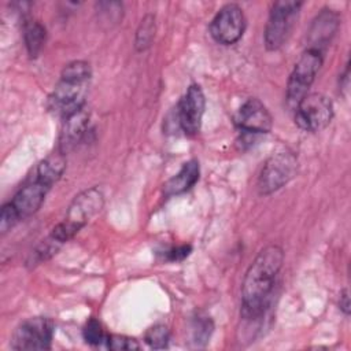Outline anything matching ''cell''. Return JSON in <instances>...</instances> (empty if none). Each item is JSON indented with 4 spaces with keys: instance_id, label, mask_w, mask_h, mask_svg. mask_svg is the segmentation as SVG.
<instances>
[{
    "instance_id": "16",
    "label": "cell",
    "mask_w": 351,
    "mask_h": 351,
    "mask_svg": "<svg viewBox=\"0 0 351 351\" xmlns=\"http://www.w3.org/2000/svg\"><path fill=\"white\" fill-rule=\"evenodd\" d=\"M47 38L45 26L36 19H27L23 22V41L30 58L38 56Z\"/></svg>"
},
{
    "instance_id": "21",
    "label": "cell",
    "mask_w": 351,
    "mask_h": 351,
    "mask_svg": "<svg viewBox=\"0 0 351 351\" xmlns=\"http://www.w3.org/2000/svg\"><path fill=\"white\" fill-rule=\"evenodd\" d=\"M106 344L110 350H117V351H132V350H138L140 344L137 343L136 339L123 336V335H108Z\"/></svg>"
},
{
    "instance_id": "6",
    "label": "cell",
    "mask_w": 351,
    "mask_h": 351,
    "mask_svg": "<svg viewBox=\"0 0 351 351\" xmlns=\"http://www.w3.org/2000/svg\"><path fill=\"white\" fill-rule=\"evenodd\" d=\"M298 173V156L292 151L270 155L262 166L256 188L259 195H271L287 185Z\"/></svg>"
},
{
    "instance_id": "1",
    "label": "cell",
    "mask_w": 351,
    "mask_h": 351,
    "mask_svg": "<svg viewBox=\"0 0 351 351\" xmlns=\"http://www.w3.org/2000/svg\"><path fill=\"white\" fill-rule=\"evenodd\" d=\"M282 263L284 251L274 244L262 248L251 262L241 284L240 317L244 321L254 322L266 314Z\"/></svg>"
},
{
    "instance_id": "19",
    "label": "cell",
    "mask_w": 351,
    "mask_h": 351,
    "mask_svg": "<svg viewBox=\"0 0 351 351\" xmlns=\"http://www.w3.org/2000/svg\"><path fill=\"white\" fill-rule=\"evenodd\" d=\"M144 340L154 350L166 348L169 344V340H170V330L166 325L156 324L145 332Z\"/></svg>"
},
{
    "instance_id": "9",
    "label": "cell",
    "mask_w": 351,
    "mask_h": 351,
    "mask_svg": "<svg viewBox=\"0 0 351 351\" xmlns=\"http://www.w3.org/2000/svg\"><path fill=\"white\" fill-rule=\"evenodd\" d=\"M245 25L243 8L236 3H228L218 10L210 22V34L215 43L232 45L243 37Z\"/></svg>"
},
{
    "instance_id": "22",
    "label": "cell",
    "mask_w": 351,
    "mask_h": 351,
    "mask_svg": "<svg viewBox=\"0 0 351 351\" xmlns=\"http://www.w3.org/2000/svg\"><path fill=\"white\" fill-rule=\"evenodd\" d=\"M19 222L15 211L11 208L10 203L7 202L5 204H3L1 207V213H0V233L5 234L7 232H10L16 223Z\"/></svg>"
},
{
    "instance_id": "23",
    "label": "cell",
    "mask_w": 351,
    "mask_h": 351,
    "mask_svg": "<svg viewBox=\"0 0 351 351\" xmlns=\"http://www.w3.org/2000/svg\"><path fill=\"white\" fill-rule=\"evenodd\" d=\"M191 251H192L191 245L174 247L165 252V259L170 261V262H180V261H184L191 254Z\"/></svg>"
},
{
    "instance_id": "11",
    "label": "cell",
    "mask_w": 351,
    "mask_h": 351,
    "mask_svg": "<svg viewBox=\"0 0 351 351\" xmlns=\"http://www.w3.org/2000/svg\"><path fill=\"white\" fill-rule=\"evenodd\" d=\"M206 108V97L202 88L196 84L191 85L177 106V122L186 136L199 133Z\"/></svg>"
},
{
    "instance_id": "24",
    "label": "cell",
    "mask_w": 351,
    "mask_h": 351,
    "mask_svg": "<svg viewBox=\"0 0 351 351\" xmlns=\"http://www.w3.org/2000/svg\"><path fill=\"white\" fill-rule=\"evenodd\" d=\"M340 308L344 311V314L350 313V298H348V291L343 289L340 293V302H339Z\"/></svg>"
},
{
    "instance_id": "14",
    "label": "cell",
    "mask_w": 351,
    "mask_h": 351,
    "mask_svg": "<svg viewBox=\"0 0 351 351\" xmlns=\"http://www.w3.org/2000/svg\"><path fill=\"white\" fill-rule=\"evenodd\" d=\"M88 126H89V112L85 110V107L63 118V125L59 134L58 151L64 155L70 152L81 141V138L88 130Z\"/></svg>"
},
{
    "instance_id": "17",
    "label": "cell",
    "mask_w": 351,
    "mask_h": 351,
    "mask_svg": "<svg viewBox=\"0 0 351 351\" xmlns=\"http://www.w3.org/2000/svg\"><path fill=\"white\" fill-rule=\"evenodd\" d=\"M156 32V23L155 16L152 14H147L138 23V27L136 30L134 37V48L138 52H144L148 49L154 41Z\"/></svg>"
},
{
    "instance_id": "5",
    "label": "cell",
    "mask_w": 351,
    "mask_h": 351,
    "mask_svg": "<svg viewBox=\"0 0 351 351\" xmlns=\"http://www.w3.org/2000/svg\"><path fill=\"white\" fill-rule=\"evenodd\" d=\"M324 58L325 52L306 47V49L302 52L300 58L295 63L293 70L288 78L285 95L287 104L292 110L308 93L310 86L314 82L324 63Z\"/></svg>"
},
{
    "instance_id": "15",
    "label": "cell",
    "mask_w": 351,
    "mask_h": 351,
    "mask_svg": "<svg viewBox=\"0 0 351 351\" xmlns=\"http://www.w3.org/2000/svg\"><path fill=\"white\" fill-rule=\"evenodd\" d=\"M200 174V166L199 162L195 159H191L182 165L180 171L174 174L163 188V192L166 196H174L181 195L191 189L199 180Z\"/></svg>"
},
{
    "instance_id": "7",
    "label": "cell",
    "mask_w": 351,
    "mask_h": 351,
    "mask_svg": "<svg viewBox=\"0 0 351 351\" xmlns=\"http://www.w3.org/2000/svg\"><path fill=\"white\" fill-rule=\"evenodd\" d=\"M295 123L310 133L325 129L335 114L332 100L322 93H307L293 108Z\"/></svg>"
},
{
    "instance_id": "10",
    "label": "cell",
    "mask_w": 351,
    "mask_h": 351,
    "mask_svg": "<svg viewBox=\"0 0 351 351\" xmlns=\"http://www.w3.org/2000/svg\"><path fill=\"white\" fill-rule=\"evenodd\" d=\"M234 123L244 137H255L271 130L273 118L267 107L259 99L250 97L239 108Z\"/></svg>"
},
{
    "instance_id": "20",
    "label": "cell",
    "mask_w": 351,
    "mask_h": 351,
    "mask_svg": "<svg viewBox=\"0 0 351 351\" xmlns=\"http://www.w3.org/2000/svg\"><path fill=\"white\" fill-rule=\"evenodd\" d=\"M84 340L90 346H100L106 343L108 333L103 329V325L96 318H89L82 329Z\"/></svg>"
},
{
    "instance_id": "2",
    "label": "cell",
    "mask_w": 351,
    "mask_h": 351,
    "mask_svg": "<svg viewBox=\"0 0 351 351\" xmlns=\"http://www.w3.org/2000/svg\"><path fill=\"white\" fill-rule=\"evenodd\" d=\"M64 170L66 155L59 151L48 155L37 165L33 176L26 180V182L8 202L19 221L38 211L52 185L60 180Z\"/></svg>"
},
{
    "instance_id": "3",
    "label": "cell",
    "mask_w": 351,
    "mask_h": 351,
    "mask_svg": "<svg viewBox=\"0 0 351 351\" xmlns=\"http://www.w3.org/2000/svg\"><path fill=\"white\" fill-rule=\"evenodd\" d=\"M90 77L92 69L88 62L73 60L67 63L60 73L58 84L48 96V111L63 119L84 108Z\"/></svg>"
},
{
    "instance_id": "8",
    "label": "cell",
    "mask_w": 351,
    "mask_h": 351,
    "mask_svg": "<svg viewBox=\"0 0 351 351\" xmlns=\"http://www.w3.org/2000/svg\"><path fill=\"white\" fill-rule=\"evenodd\" d=\"M53 337V324L47 317H33L21 322L10 341L12 350H49Z\"/></svg>"
},
{
    "instance_id": "13",
    "label": "cell",
    "mask_w": 351,
    "mask_h": 351,
    "mask_svg": "<svg viewBox=\"0 0 351 351\" xmlns=\"http://www.w3.org/2000/svg\"><path fill=\"white\" fill-rule=\"evenodd\" d=\"M340 25L339 14L330 8H322L313 19L307 32V47L326 51Z\"/></svg>"
},
{
    "instance_id": "12",
    "label": "cell",
    "mask_w": 351,
    "mask_h": 351,
    "mask_svg": "<svg viewBox=\"0 0 351 351\" xmlns=\"http://www.w3.org/2000/svg\"><path fill=\"white\" fill-rule=\"evenodd\" d=\"M104 206V196L96 186L78 193L69 206L66 219L84 228L95 215H97Z\"/></svg>"
},
{
    "instance_id": "4",
    "label": "cell",
    "mask_w": 351,
    "mask_h": 351,
    "mask_svg": "<svg viewBox=\"0 0 351 351\" xmlns=\"http://www.w3.org/2000/svg\"><path fill=\"white\" fill-rule=\"evenodd\" d=\"M302 5V1L295 0L273 3L263 32V41L267 51H277L287 43L296 25Z\"/></svg>"
},
{
    "instance_id": "18",
    "label": "cell",
    "mask_w": 351,
    "mask_h": 351,
    "mask_svg": "<svg viewBox=\"0 0 351 351\" xmlns=\"http://www.w3.org/2000/svg\"><path fill=\"white\" fill-rule=\"evenodd\" d=\"M214 325L208 315L197 314L193 317L191 324V341L195 344V347H204L213 333Z\"/></svg>"
}]
</instances>
